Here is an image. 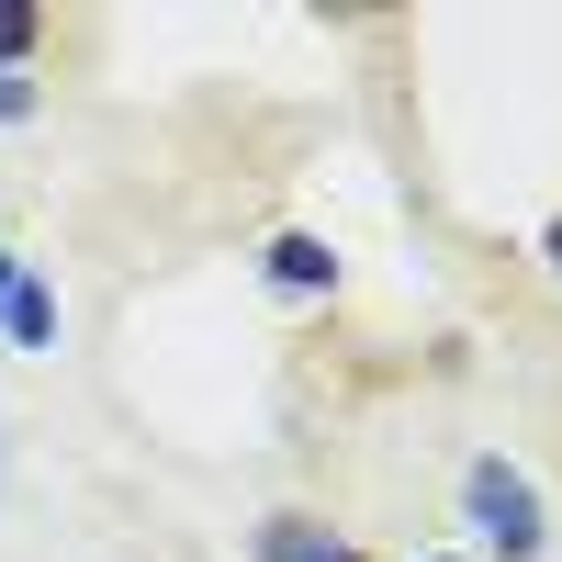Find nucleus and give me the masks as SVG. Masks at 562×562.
Instances as JSON below:
<instances>
[{
	"label": "nucleus",
	"instance_id": "obj_6",
	"mask_svg": "<svg viewBox=\"0 0 562 562\" xmlns=\"http://www.w3.org/2000/svg\"><path fill=\"white\" fill-rule=\"evenodd\" d=\"M0 124H34V79L23 68H0Z\"/></svg>",
	"mask_w": 562,
	"mask_h": 562
},
{
	"label": "nucleus",
	"instance_id": "obj_3",
	"mask_svg": "<svg viewBox=\"0 0 562 562\" xmlns=\"http://www.w3.org/2000/svg\"><path fill=\"white\" fill-rule=\"evenodd\" d=\"M270 281H281V293H326V281H338V259H326L315 237H281V248H270Z\"/></svg>",
	"mask_w": 562,
	"mask_h": 562
},
{
	"label": "nucleus",
	"instance_id": "obj_1",
	"mask_svg": "<svg viewBox=\"0 0 562 562\" xmlns=\"http://www.w3.org/2000/svg\"><path fill=\"white\" fill-rule=\"evenodd\" d=\"M461 506H473V529H484L506 562H529V551H540V495H529V473L473 461V473H461Z\"/></svg>",
	"mask_w": 562,
	"mask_h": 562
},
{
	"label": "nucleus",
	"instance_id": "obj_2",
	"mask_svg": "<svg viewBox=\"0 0 562 562\" xmlns=\"http://www.w3.org/2000/svg\"><path fill=\"white\" fill-rule=\"evenodd\" d=\"M259 562H360V551L326 540L315 518H270V529H259Z\"/></svg>",
	"mask_w": 562,
	"mask_h": 562
},
{
	"label": "nucleus",
	"instance_id": "obj_5",
	"mask_svg": "<svg viewBox=\"0 0 562 562\" xmlns=\"http://www.w3.org/2000/svg\"><path fill=\"white\" fill-rule=\"evenodd\" d=\"M34 57V12H12V0H0V68H23Z\"/></svg>",
	"mask_w": 562,
	"mask_h": 562
},
{
	"label": "nucleus",
	"instance_id": "obj_4",
	"mask_svg": "<svg viewBox=\"0 0 562 562\" xmlns=\"http://www.w3.org/2000/svg\"><path fill=\"white\" fill-rule=\"evenodd\" d=\"M0 326H12L23 349H57V304H45L34 281H12V293H0Z\"/></svg>",
	"mask_w": 562,
	"mask_h": 562
},
{
	"label": "nucleus",
	"instance_id": "obj_7",
	"mask_svg": "<svg viewBox=\"0 0 562 562\" xmlns=\"http://www.w3.org/2000/svg\"><path fill=\"white\" fill-rule=\"evenodd\" d=\"M540 248H551V270H562V225H551V237H540Z\"/></svg>",
	"mask_w": 562,
	"mask_h": 562
}]
</instances>
